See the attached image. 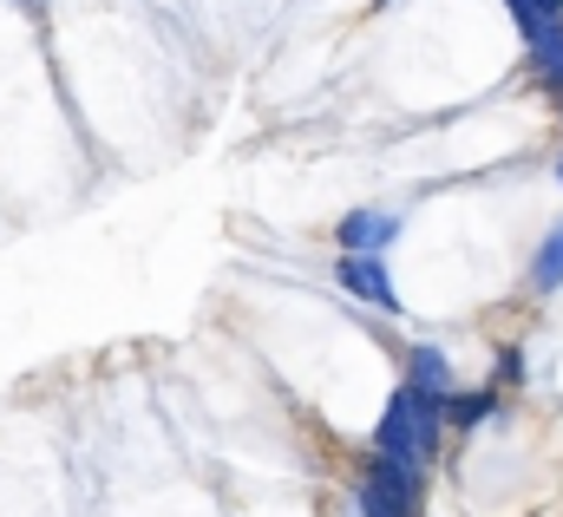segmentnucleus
<instances>
[{"instance_id":"1","label":"nucleus","mask_w":563,"mask_h":517,"mask_svg":"<svg viewBox=\"0 0 563 517\" xmlns=\"http://www.w3.org/2000/svg\"><path fill=\"white\" fill-rule=\"evenodd\" d=\"M439 419H445V399H432V393H420L407 381V387L387 399V419H380V432H374V452L432 465V452H439Z\"/></svg>"},{"instance_id":"2","label":"nucleus","mask_w":563,"mask_h":517,"mask_svg":"<svg viewBox=\"0 0 563 517\" xmlns=\"http://www.w3.org/2000/svg\"><path fill=\"white\" fill-rule=\"evenodd\" d=\"M334 275H341V288H347V295H361V301H374V308L400 315L394 275H387V262H380V256H341V262H334Z\"/></svg>"},{"instance_id":"3","label":"nucleus","mask_w":563,"mask_h":517,"mask_svg":"<svg viewBox=\"0 0 563 517\" xmlns=\"http://www.w3.org/2000/svg\"><path fill=\"white\" fill-rule=\"evenodd\" d=\"M394 237H400V217L394 210H354L341 223V256H380Z\"/></svg>"},{"instance_id":"4","label":"nucleus","mask_w":563,"mask_h":517,"mask_svg":"<svg viewBox=\"0 0 563 517\" xmlns=\"http://www.w3.org/2000/svg\"><path fill=\"white\" fill-rule=\"evenodd\" d=\"M525 40H531V66H538V79H544V92H558L563 99V20L531 26Z\"/></svg>"},{"instance_id":"5","label":"nucleus","mask_w":563,"mask_h":517,"mask_svg":"<svg viewBox=\"0 0 563 517\" xmlns=\"http://www.w3.org/2000/svg\"><path fill=\"white\" fill-rule=\"evenodd\" d=\"M420 393H432V399H452L459 393V381H452V361L439 354V348H413V374H407Z\"/></svg>"},{"instance_id":"6","label":"nucleus","mask_w":563,"mask_h":517,"mask_svg":"<svg viewBox=\"0 0 563 517\" xmlns=\"http://www.w3.org/2000/svg\"><path fill=\"white\" fill-rule=\"evenodd\" d=\"M367 479H380V485H394V492H407V498H426V465H413V459H394V452H374V465H367Z\"/></svg>"},{"instance_id":"7","label":"nucleus","mask_w":563,"mask_h":517,"mask_svg":"<svg viewBox=\"0 0 563 517\" xmlns=\"http://www.w3.org/2000/svg\"><path fill=\"white\" fill-rule=\"evenodd\" d=\"M426 498H407V492H394V485H380V479H367L361 485V517H420Z\"/></svg>"},{"instance_id":"8","label":"nucleus","mask_w":563,"mask_h":517,"mask_svg":"<svg viewBox=\"0 0 563 517\" xmlns=\"http://www.w3.org/2000/svg\"><path fill=\"white\" fill-rule=\"evenodd\" d=\"M498 413V393L485 387V393H452L445 399V426H485Z\"/></svg>"},{"instance_id":"9","label":"nucleus","mask_w":563,"mask_h":517,"mask_svg":"<svg viewBox=\"0 0 563 517\" xmlns=\"http://www.w3.org/2000/svg\"><path fill=\"white\" fill-rule=\"evenodd\" d=\"M531 282H538V288H558L563 282V223L538 243V256H531Z\"/></svg>"},{"instance_id":"10","label":"nucleus","mask_w":563,"mask_h":517,"mask_svg":"<svg viewBox=\"0 0 563 517\" xmlns=\"http://www.w3.org/2000/svg\"><path fill=\"white\" fill-rule=\"evenodd\" d=\"M511 13H518V26L531 33V26H544V20H563V0H511Z\"/></svg>"},{"instance_id":"11","label":"nucleus","mask_w":563,"mask_h":517,"mask_svg":"<svg viewBox=\"0 0 563 517\" xmlns=\"http://www.w3.org/2000/svg\"><path fill=\"white\" fill-rule=\"evenodd\" d=\"M558 177H563V164H558Z\"/></svg>"}]
</instances>
